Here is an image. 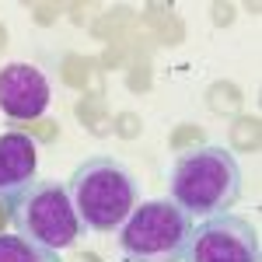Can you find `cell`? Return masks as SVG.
Instances as JSON below:
<instances>
[{
    "instance_id": "6da1fadb",
    "label": "cell",
    "mask_w": 262,
    "mask_h": 262,
    "mask_svg": "<svg viewBox=\"0 0 262 262\" xmlns=\"http://www.w3.org/2000/svg\"><path fill=\"white\" fill-rule=\"evenodd\" d=\"M171 203L182 206L189 217H217L231 213L242 200V164L221 143H203L175 158L168 179Z\"/></svg>"
},
{
    "instance_id": "7a4b0ae2",
    "label": "cell",
    "mask_w": 262,
    "mask_h": 262,
    "mask_svg": "<svg viewBox=\"0 0 262 262\" xmlns=\"http://www.w3.org/2000/svg\"><path fill=\"white\" fill-rule=\"evenodd\" d=\"M67 192L84 231H95V234H116L140 203V185L133 171L112 154L84 158L70 171Z\"/></svg>"
},
{
    "instance_id": "3957f363",
    "label": "cell",
    "mask_w": 262,
    "mask_h": 262,
    "mask_svg": "<svg viewBox=\"0 0 262 262\" xmlns=\"http://www.w3.org/2000/svg\"><path fill=\"white\" fill-rule=\"evenodd\" d=\"M192 217L171 200H147L126 217L119 252L126 262H182L192 242Z\"/></svg>"
},
{
    "instance_id": "277c9868",
    "label": "cell",
    "mask_w": 262,
    "mask_h": 262,
    "mask_svg": "<svg viewBox=\"0 0 262 262\" xmlns=\"http://www.w3.org/2000/svg\"><path fill=\"white\" fill-rule=\"evenodd\" d=\"M4 203H7L14 231L46 248H56V252L70 248L84 234V224L63 182H28Z\"/></svg>"
},
{
    "instance_id": "5b68a950",
    "label": "cell",
    "mask_w": 262,
    "mask_h": 262,
    "mask_svg": "<svg viewBox=\"0 0 262 262\" xmlns=\"http://www.w3.org/2000/svg\"><path fill=\"white\" fill-rule=\"evenodd\" d=\"M182 262H262L259 227L238 213H217L192 227Z\"/></svg>"
},
{
    "instance_id": "8992f818",
    "label": "cell",
    "mask_w": 262,
    "mask_h": 262,
    "mask_svg": "<svg viewBox=\"0 0 262 262\" xmlns=\"http://www.w3.org/2000/svg\"><path fill=\"white\" fill-rule=\"evenodd\" d=\"M53 101V84L32 63H7L0 67V112L14 122H28L46 116Z\"/></svg>"
},
{
    "instance_id": "52a82bcc",
    "label": "cell",
    "mask_w": 262,
    "mask_h": 262,
    "mask_svg": "<svg viewBox=\"0 0 262 262\" xmlns=\"http://www.w3.org/2000/svg\"><path fill=\"white\" fill-rule=\"evenodd\" d=\"M39 143L21 129L0 133V200H11L18 189L35 182Z\"/></svg>"
},
{
    "instance_id": "ba28073f",
    "label": "cell",
    "mask_w": 262,
    "mask_h": 262,
    "mask_svg": "<svg viewBox=\"0 0 262 262\" xmlns=\"http://www.w3.org/2000/svg\"><path fill=\"white\" fill-rule=\"evenodd\" d=\"M0 262H63L56 248L32 242L25 234H0Z\"/></svg>"
}]
</instances>
